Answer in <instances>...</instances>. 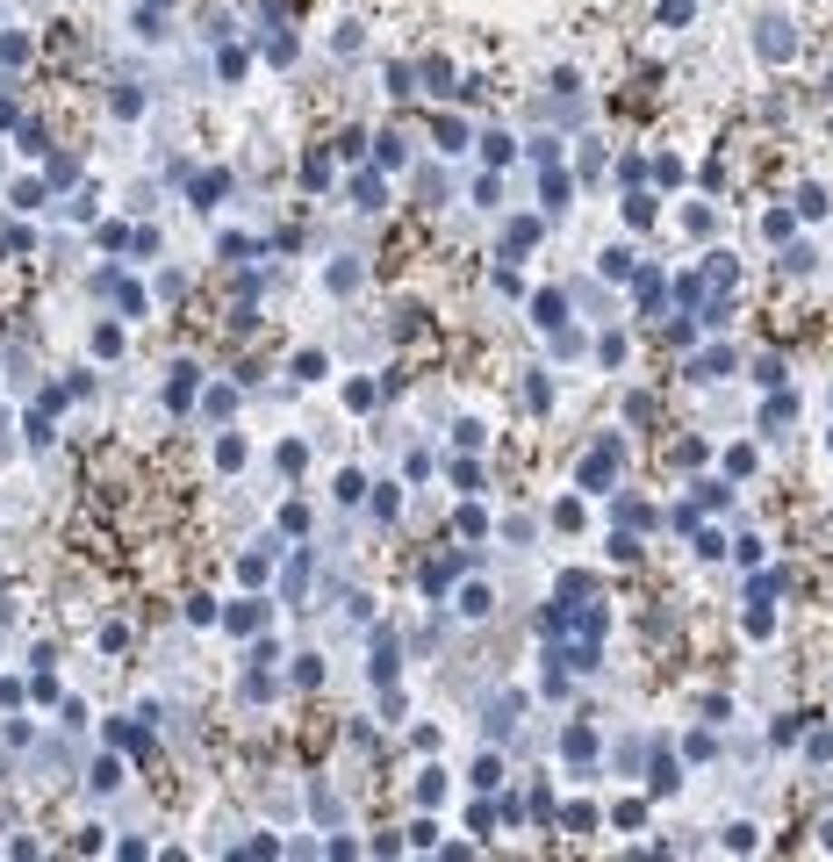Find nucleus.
Returning a JSON list of instances; mask_svg holds the SVG:
<instances>
[{
  "mask_svg": "<svg viewBox=\"0 0 833 862\" xmlns=\"http://www.w3.org/2000/svg\"><path fill=\"white\" fill-rule=\"evenodd\" d=\"M668 295H675L683 316H697L704 331H726V324H733V295H741V266H733V252H704V266L675 274Z\"/></svg>",
  "mask_w": 833,
  "mask_h": 862,
  "instance_id": "obj_1",
  "label": "nucleus"
},
{
  "mask_svg": "<svg viewBox=\"0 0 833 862\" xmlns=\"http://www.w3.org/2000/svg\"><path fill=\"white\" fill-rule=\"evenodd\" d=\"M618 468H625V439H618V431H604V439H596V446L582 453V468H575V489H582V496H604V489L618 481Z\"/></svg>",
  "mask_w": 833,
  "mask_h": 862,
  "instance_id": "obj_2",
  "label": "nucleus"
},
{
  "mask_svg": "<svg viewBox=\"0 0 833 862\" xmlns=\"http://www.w3.org/2000/svg\"><path fill=\"white\" fill-rule=\"evenodd\" d=\"M754 58H761V65H790V58H798L790 15H761V22H754Z\"/></svg>",
  "mask_w": 833,
  "mask_h": 862,
  "instance_id": "obj_3",
  "label": "nucleus"
},
{
  "mask_svg": "<svg viewBox=\"0 0 833 862\" xmlns=\"http://www.w3.org/2000/svg\"><path fill=\"white\" fill-rule=\"evenodd\" d=\"M633 302H640V316H661V302H668V274H661V266H633Z\"/></svg>",
  "mask_w": 833,
  "mask_h": 862,
  "instance_id": "obj_4",
  "label": "nucleus"
},
{
  "mask_svg": "<svg viewBox=\"0 0 833 862\" xmlns=\"http://www.w3.org/2000/svg\"><path fill=\"white\" fill-rule=\"evenodd\" d=\"M532 324L554 338L560 324H567V287H539V295H532Z\"/></svg>",
  "mask_w": 833,
  "mask_h": 862,
  "instance_id": "obj_5",
  "label": "nucleus"
},
{
  "mask_svg": "<svg viewBox=\"0 0 833 862\" xmlns=\"http://www.w3.org/2000/svg\"><path fill=\"white\" fill-rule=\"evenodd\" d=\"M733 367H741V360H733V345H712V353H697L683 374H690V382H726Z\"/></svg>",
  "mask_w": 833,
  "mask_h": 862,
  "instance_id": "obj_6",
  "label": "nucleus"
},
{
  "mask_svg": "<svg viewBox=\"0 0 833 862\" xmlns=\"http://www.w3.org/2000/svg\"><path fill=\"white\" fill-rule=\"evenodd\" d=\"M532 245H539V216H510L503 223V259H525Z\"/></svg>",
  "mask_w": 833,
  "mask_h": 862,
  "instance_id": "obj_7",
  "label": "nucleus"
},
{
  "mask_svg": "<svg viewBox=\"0 0 833 862\" xmlns=\"http://www.w3.org/2000/svg\"><path fill=\"white\" fill-rule=\"evenodd\" d=\"M790 417H798V388H790V395H783V388H769V402H761V431H783Z\"/></svg>",
  "mask_w": 833,
  "mask_h": 862,
  "instance_id": "obj_8",
  "label": "nucleus"
},
{
  "mask_svg": "<svg viewBox=\"0 0 833 862\" xmlns=\"http://www.w3.org/2000/svg\"><path fill=\"white\" fill-rule=\"evenodd\" d=\"M683 783V755H654V769H647V798H668Z\"/></svg>",
  "mask_w": 833,
  "mask_h": 862,
  "instance_id": "obj_9",
  "label": "nucleus"
},
{
  "mask_svg": "<svg viewBox=\"0 0 833 862\" xmlns=\"http://www.w3.org/2000/svg\"><path fill=\"white\" fill-rule=\"evenodd\" d=\"M539 201H547V216H560V208L575 201V180H567L560 166H547V180H539Z\"/></svg>",
  "mask_w": 833,
  "mask_h": 862,
  "instance_id": "obj_10",
  "label": "nucleus"
},
{
  "mask_svg": "<svg viewBox=\"0 0 833 862\" xmlns=\"http://www.w3.org/2000/svg\"><path fill=\"white\" fill-rule=\"evenodd\" d=\"M481 159H489V173H503V166L518 159V137H510V130H489V137H481Z\"/></svg>",
  "mask_w": 833,
  "mask_h": 862,
  "instance_id": "obj_11",
  "label": "nucleus"
},
{
  "mask_svg": "<svg viewBox=\"0 0 833 862\" xmlns=\"http://www.w3.org/2000/svg\"><path fill=\"white\" fill-rule=\"evenodd\" d=\"M633 266H640V252H633V245H611V252L596 259V274H604V281H633Z\"/></svg>",
  "mask_w": 833,
  "mask_h": 862,
  "instance_id": "obj_12",
  "label": "nucleus"
},
{
  "mask_svg": "<svg viewBox=\"0 0 833 862\" xmlns=\"http://www.w3.org/2000/svg\"><path fill=\"white\" fill-rule=\"evenodd\" d=\"M560 755H567L575 769H589V755H596V733H589V726H567V733H560Z\"/></svg>",
  "mask_w": 833,
  "mask_h": 862,
  "instance_id": "obj_13",
  "label": "nucleus"
},
{
  "mask_svg": "<svg viewBox=\"0 0 833 862\" xmlns=\"http://www.w3.org/2000/svg\"><path fill=\"white\" fill-rule=\"evenodd\" d=\"M460 568H467V554H446V561H431V568H424V596H446V582H453Z\"/></svg>",
  "mask_w": 833,
  "mask_h": 862,
  "instance_id": "obj_14",
  "label": "nucleus"
},
{
  "mask_svg": "<svg viewBox=\"0 0 833 862\" xmlns=\"http://www.w3.org/2000/svg\"><path fill=\"white\" fill-rule=\"evenodd\" d=\"M518 712H525V697L510 690V697H496V704H489V719H481V726H489V733H510V726H518Z\"/></svg>",
  "mask_w": 833,
  "mask_h": 862,
  "instance_id": "obj_15",
  "label": "nucleus"
},
{
  "mask_svg": "<svg viewBox=\"0 0 833 862\" xmlns=\"http://www.w3.org/2000/svg\"><path fill=\"white\" fill-rule=\"evenodd\" d=\"M654 216H661V201H654L647 188H633V194H625V223H633V230H647Z\"/></svg>",
  "mask_w": 833,
  "mask_h": 862,
  "instance_id": "obj_16",
  "label": "nucleus"
},
{
  "mask_svg": "<svg viewBox=\"0 0 833 862\" xmlns=\"http://www.w3.org/2000/svg\"><path fill=\"white\" fill-rule=\"evenodd\" d=\"M431 137H439V151H446V159H453V151H467V122H460V115H439V130H431Z\"/></svg>",
  "mask_w": 833,
  "mask_h": 862,
  "instance_id": "obj_17",
  "label": "nucleus"
},
{
  "mask_svg": "<svg viewBox=\"0 0 833 862\" xmlns=\"http://www.w3.org/2000/svg\"><path fill=\"white\" fill-rule=\"evenodd\" d=\"M776 589H790V568H776V575H754V582H747V604H769Z\"/></svg>",
  "mask_w": 833,
  "mask_h": 862,
  "instance_id": "obj_18",
  "label": "nucleus"
},
{
  "mask_svg": "<svg viewBox=\"0 0 833 862\" xmlns=\"http://www.w3.org/2000/svg\"><path fill=\"white\" fill-rule=\"evenodd\" d=\"M805 719H812V712H790V719H776V726H769V741H776V748H790V741H805Z\"/></svg>",
  "mask_w": 833,
  "mask_h": 862,
  "instance_id": "obj_19",
  "label": "nucleus"
},
{
  "mask_svg": "<svg viewBox=\"0 0 833 862\" xmlns=\"http://www.w3.org/2000/svg\"><path fill=\"white\" fill-rule=\"evenodd\" d=\"M761 237H769V245H790V208H769V216H761Z\"/></svg>",
  "mask_w": 833,
  "mask_h": 862,
  "instance_id": "obj_20",
  "label": "nucleus"
},
{
  "mask_svg": "<svg viewBox=\"0 0 833 862\" xmlns=\"http://www.w3.org/2000/svg\"><path fill=\"white\" fill-rule=\"evenodd\" d=\"M776 266H783V274H812L819 259H812V245H783V259H776Z\"/></svg>",
  "mask_w": 833,
  "mask_h": 862,
  "instance_id": "obj_21",
  "label": "nucleus"
},
{
  "mask_svg": "<svg viewBox=\"0 0 833 862\" xmlns=\"http://www.w3.org/2000/svg\"><path fill=\"white\" fill-rule=\"evenodd\" d=\"M596 360H604V367H625V331H604V338H596Z\"/></svg>",
  "mask_w": 833,
  "mask_h": 862,
  "instance_id": "obj_22",
  "label": "nucleus"
},
{
  "mask_svg": "<svg viewBox=\"0 0 833 862\" xmlns=\"http://www.w3.org/2000/svg\"><path fill=\"white\" fill-rule=\"evenodd\" d=\"M726 503H733L726 481H697V510H726Z\"/></svg>",
  "mask_w": 833,
  "mask_h": 862,
  "instance_id": "obj_23",
  "label": "nucleus"
},
{
  "mask_svg": "<svg viewBox=\"0 0 833 862\" xmlns=\"http://www.w3.org/2000/svg\"><path fill=\"white\" fill-rule=\"evenodd\" d=\"M373 675H381V683L395 675V633H381V640H373Z\"/></svg>",
  "mask_w": 833,
  "mask_h": 862,
  "instance_id": "obj_24",
  "label": "nucleus"
},
{
  "mask_svg": "<svg viewBox=\"0 0 833 862\" xmlns=\"http://www.w3.org/2000/svg\"><path fill=\"white\" fill-rule=\"evenodd\" d=\"M460 618H489V589H481V582L460 589Z\"/></svg>",
  "mask_w": 833,
  "mask_h": 862,
  "instance_id": "obj_25",
  "label": "nucleus"
},
{
  "mask_svg": "<svg viewBox=\"0 0 833 862\" xmlns=\"http://www.w3.org/2000/svg\"><path fill=\"white\" fill-rule=\"evenodd\" d=\"M424 87L446 94V87H453V65H446V58H424Z\"/></svg>",
  "mask_w": 833,
  "mask_h": 862,
  "instance_id": "obj_26",
  "label": "nucleus"
},
{
  "mask_svg": "<svg viewBox=\"0 0 833 862\" xmlns=\"http://www.w3.org/2000/svg\"><path fill=\"white\" fill-rule=\"evenodd\" d=\"M373 159H381V166H388V173H395V166H402V159H410V151H402V137H395V130H388V137H381V144H373Z\"/></svg>",
  "mask_w": 833,
  "mask_h": 862,
  "instance_id": "obj_27",
  "label": "nucleus"
},
{
  "mask_svg": "<svg viewBox=\"0 0 833 862\" xmlns=\"http://www.w3.org/2000/svg\"><path fill=\"white\" fill-rule=\"evenodd\" d=\"M611 561H640V532H618L611 525Z\"/></svg>",
  "mask_w": 833,
  "mask_h": 862,
  "instance_id": "obj_28",
  "label": "nucleus"
},
{
  "mask_svg": "<svg viewBox=\"0 0 833 862\" xmlns=\"http://www.w3.org/2000/svg\"><path fill=\"white\" fill-rule=\"evenodd\" d=\"M747 633L769 640V633H776V611H769V604H747Z\"/></svg>",
  "mask_w": 833,
  "mask_h": 862,
  "instance_id": "obj_29",
  "label": "nucleus"
},
{
  "mask_svg": "<svg viewBox=\"0 0 833 862\" xmlns=\"http://www.w3.org/2000/svg\"><path fill=\"white\" fill-rule=\"evenodd\" d=\"M661 22H668V29H683V22H697V0H661Z\"/></svg>",
  "mask_w": 833,
  "mask_h": 862,
  "instance_id": "obj_30",
  "label": "nucleus"
},
{
  "mask_svg": "<svg viewBox=\"0 0 833 862\" xmlns=\"http://www.w3.org/2000/svg\"><path fill=\"white\" fill-rule=\"evenodd\" d=\"M525 402H532V410H554V382H547V374H532V382H525Z\"/></svg>",
  "mask_w": 833,
  "mask_h": 862,
  "instance_id": "obj_31",
  "label": "nucleus"
},
{
  "mask_svg": "<svg viewBox=\"0 0 833 862\" xmlns=\"http://www.w3.org/2000/svg\"><path fill=\"white\" fill-rule=\"evenodd\" d=\"M496 783H503V762H496V755H481V762H474V790H496Z\"/></svg>",
  "mask_w": 833,
  "mask_h": 862,
  "instance_id": "obj_32",
  "label": "nucleus"
},
{
  "mask_svg": "<svg viewBox=\"0 0 833 862\" xmlns=\"http://www.w3.org/2000/svg\"><path fill=\"white\" fill-rule=\"evenodd\" d=\"M754 834H761V827H747V819H733V827H726V848H733V856H747V848H754Z\"/></svg>",
  "mask_w": 833,
  "mask_h": 862,
  "instance_id": "obj_33",
  "label": "nucleus"
},
{
  "mask_svg": "<svg viewBox=\"0 0 833 862\" xmlns=\"http://www.w3.org/2000/svg\"><path fill=\"white\" fill-rule=\"evenodd\" d=\"M417 798H424V805H439V798H446V769H424V783H417Z\"/></svg>",
  "mask_w": 833,
  "mask_h": 862,
  "instance_id": "obj_34",
  "label": "nucleus"
},
{
  "mask_svg": "<svg viewBox=\"0 0 833 862\" xmlns=\"http://www.w3.org/2000/svg\"><path fill=\"white\" fill-rule=\"evenodd\" d=\"M640 819H647V805H640V798H625V805H611V827H640Z\"/></svg>",
  "mask_w": 833,
  "mask_h": 862,
  "instance_id": "obj_35",
  "label": "nucleus"
},
{
  "mask_svg": "<svg viewBox=\"0 0 833 862\" xmlns=\"http://www.w3.org/2000/svg\"><path fill=\"white\" fill-rule=\"evenodd\" d=\"M618 518H625L633 532H640V525H654V510H647V503H640V496H625V503H618Z\"/></svg>",
  "mask_w": 833,
  "mask_h": 862,
  "instance_id": "obj_36",
  "label": "nucleus"
},
{
  "mask_svg": "<svg viewBox=\"0 0 833 862\" xmlns=\"http://www.w3.org/2000/svg\"><path fill=\"white\" fill-rule=\"evenodd\" d=\"M798 216H827V194L812 188V180H805V188H798Z\"/></svg>",
  "mask_w": 833,
  "mask_h": 862,
  "instance_id": "obj_37",
  "label": "nucleus"
},
{
  "mask_svg": "<svg viewBox=\"0 0 833 862\" xmlns=\"http://www.w3.org/2000/svg\"><path fill=\"white\" fill-rule=\"evenodd\" d=\"M554 525H560V532H575V525H582V496H567V503H554Z\"/></svg>",
  "mask_w": 833,
  "mask_h": 862,
  "instance_id": "obj_38",
  "label": "nucleus"
},
{
  "mask_svg": "<svg viewBox=\"0 0 833 862\" xmlns=\"http://www.w3.org/2000/svg\"><path fill=\"white\" fill-rule=\"evenodd\" d=\"M726 475H733V481L754 475V446H733V453H726Z\"/></svg>",
  "mask_w": 833,
  "mask_h": 862,
  "instance_id": "obj_39",
  "label": "nucleus"
},
{
  "mask_svg": "<svg viewBox=\"0 0 833 862\" xmlns=\"http://www.w3.org/2000/svg\"><path fill=\"white\" fill-rule=\"evenodd\" d=\"M654 180L661 188H683V159H654Z\"/></svg>",
  "mask_w": 833,
  "mask_h": 862,
  "instance_id": "obj_40",
  "label": "nucleus"
},
{
  "mask_svg": "<svg viewBox=\"0 0 833 862\" xmlns=\"http://www.w3.org/2000/svg\"><path fill=\"white\" fill-rule=\"evenodd\" d=\"M596 827V805H567V834H589Z\"/></svg>",
  "mask_w": 833,
  "mask_h": 862,
  "instance_id": "obj_41",
  "label": "nucleus"
},
{
  "mask_svg": "<svg viewBox=\"0 0 833 862\" xmlns=\"http://www.w3.org/2000/svg\"><path fill=\"white\" fill-rule=\"evenodd\" d=\"M754 382H761V388H783V360H754Z\"/></svg>",
  "mask_w": 833,
  "mask_h": 862,
  "instance_id": "obj_42",
  "label": "nucleus"
},
{
  "mask_svg": "<svg viewBox=\"0 0 833 862\" xmlns=\"http://www.w3.org/2000/svg\"><path fill=\"white\" fill-rule=\"evenodd\" d=\"M453 525H460V539H481V532H489V518H481V510H460Z\"/></svg>",
  "mask_w": 833,
  "mask_h": 862,
  "instance_id": "obj_43",
  "label": "nucleus"
},
{
  "mask_svg": "<svg viewBox=\"0 0 833 862\" xmlns=\"http://www.w3.org/2000/svg\"><path fill=\"white\" fill-rule=\"evenodd\" d=\"M819 848H827V856H833V819H819Z\"/></svg>",
  "mask_w": 833,
  "mask_h": 862,
  "instance_id": "obj_44",
  "label": "nucleus"
},
{
  "mask_svg": "<svg viewBox=\"0 0 833 862\" xmlns=\"http://www.w3.org/2000/svg\"><path fill=\"white\" fill-rule=\"evenodd\" d=\"M827 453H833V439H827Z\"/></svg>",
  "mask_w": 833,
  "mask_h": 862,
  "instance_id": "obj_45",
  "label": "nucleus"
}]
</instances>
